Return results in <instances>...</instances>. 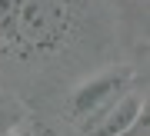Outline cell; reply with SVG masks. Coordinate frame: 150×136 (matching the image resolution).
<instances>
[{
    "label": "cell",
    "mask_w": 150,
    "mask_h": 136,
    "mask_svg": "<svg viewBox=\"0 0 150 136\" xmlns=\"http://www.w3.org/2000/svg\"><path fill=\"white\" fill-rule=\"evenodd\" d=\"M134 83V70L130 67H110L103 73L90 76L87 83H80L70 96V116L83 123H93L103 110H110L117 100L130 90Z\"/></svg>",
    "instance_id": "obj_1"
},
{
    "label": "cell",
    "mask_w": 150,
    "mask_h": 136,
    "mask_svg": "<svg viewBox=\"0 0 150 136\" xmlns=\"http://www.w3.org/2000/svg\"><path fill=\"white\" fill-rule=\"evenodd\" d=\"M87 136H147V96L127 90L87 126Z\"/></svg>",
    "instance_id": "obj_2"
},
{
    "label": "cell",
    "mask_w": 150,
    "mask_h": 136,
    "mask_svg": "<svg viewBox=\"0 0 150 136\" xmlns=\"http://www.w3.org/2000/svg\"><path fill=\"white\" fill-rule=\"evenodd\" d=\"M30 120V110L20 96L0 90V136H17L20 126H27Z\"/></svg>",
    "instance_id": "obj_3"
}]
</instances>
